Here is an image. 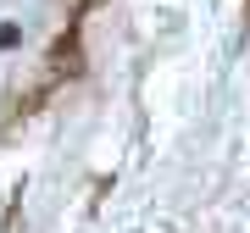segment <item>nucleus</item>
Listing matches in <instances>:
<instances>
[{
	"label": "nucleus",
	"mask_w": 250,
	"mask_h": 233,
	"mask_svg": "<svg viewBox=\"0 0 250 233\" xmlns=\"http://www.w3.org/2000/svg\"><path fill=\"white\" fill-rule=\"evenodd\" d=\"M245 22H250V0H245Z\"/></svg>",
	"instance_id": "nucleus-1"
}]
</instances>
